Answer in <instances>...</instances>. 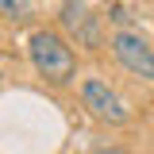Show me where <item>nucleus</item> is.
<instances>
[{"instance_id": "3", "label": "nucleus", "mask_w": 154, "mask_h": 154, "mask_svg": "<svg viewBox=\"0 0 154 154\" xmlns=\"http://www.w3.org/2000/svg\"><path fill=\"white\" fill-rule=\"evenodd\" d=\"M108 46H112L116 62H119L127 73H135L139 81H154V46L139 35V31L119 27V31H112Z\"/></svg>"}, {"instance_id": "5", "label": "nucleus", "mask_w": 154, "mask_h": 154, "mask_svg": "<svg viewBox=\"0 0 154 154\" xmlns=\"http://www.w3.org/2000/svg\"><path fill=\"white\" fill-rule=\"evenodd\" d=\"M31 16V0H0V19L19 23V19Z\"/></svg>"}, {"instance_id": "2", "label": "nucleus", "mask_w": 154, "mask_h": 154, "mask_svg": "<svg viewBox=\"0 0 154 154\" xmlns=\"http://www.w3.org/2000/svg\"><path fill=\"white\" fill-rule=\"evenodd\" d=\"M81 104H85V112L93 116V119L108 123V127H123V123L131 119L127 100L116 93L104 77H85V81H81Z\"/></svg>"}, {"instance_id": "4", "label": "nucleus", "mask_w": 154, "mask_h": 154, "mask_svg": "<svg viewBox=\"0 0 154 154\" xmlns=\"http://www.w3.org/2000/svg\"><path fill=\"white\" fill-rule=\"evenodd\" d=\"M62 23L73 31L85 46H96L100 38H96V31H93V23H96V16H89L85 12V4L81 0H66V8H62Z\"/></svg>"}, {"instance_id": "6", "label": "nucleus", "mask_w": 154, "mask_h": 154, "mask_svg": "<svg viewBox=\"0 0 154 154\" xmlns=\"http://www.w3.org/2000/svg\"><path fill=\"white\" fill-rule=\"evenodd\" d=\"M96 154H127V150H119V146H104V150H96Z\"/></svg>"}, {"instance_id": "1", "label": "nucleus", "mask_w": 154, "mask_h": 154, "mask_svg": "<svg viewBox=\"0 0 154 154\" xmlns=\"http://www.w3.org/2000/svg\"><path fill=\"white\" fill-rule=\"evenodd\" d=\"M27 58L35 66V73L46 81V85H69L77 77V54L66 38L50 31V27H38L27 38Z\"/></svg>"}]
</instances>
